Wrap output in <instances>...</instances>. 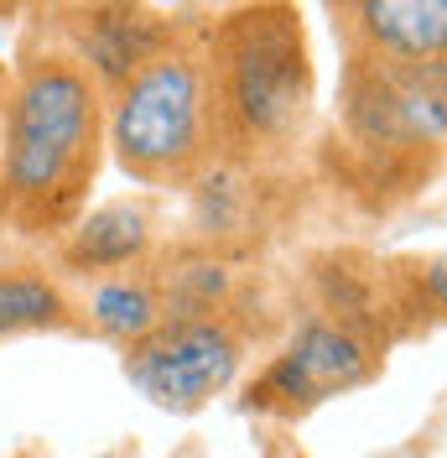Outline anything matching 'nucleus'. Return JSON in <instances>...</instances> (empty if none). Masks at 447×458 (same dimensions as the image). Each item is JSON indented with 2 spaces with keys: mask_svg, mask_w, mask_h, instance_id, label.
Instances as JSON below:
<instances>
[{
  "mask_svg": "<svg viewBox=\"0 0 447 458\" xmlns=\"http://www.w3.org/2000/svg\"><path fill=\"white\" fill-rule=\"evenodd\" d=\"M120 370L162 411H198L234 386L245 365L250 328L234 313H167L140 339L120 344Z\"/></svg>",
  "mask_w": 447,
  "mask_h": 458,
  "instance_id": "5",
  "label": "nucleus"
},
{
  "mask_svg": "<svg viewBox=\"0 0 447 458\" xmlns=\"http://www.w3.org/2000/svg\"><path fill=\"white\" fill-rule=\"evenodd\" d=\"M79 313H84V328H94L99 339L131 344L167 318V302H162V286L151 276V266H131L114 276H94Z\"/></svg>",
  "mask_w": 447,
  "mask_h": 458,
  "instance_id": "11",
  "label": "nucleus"
},
{
  "mask_svg": "<svg viewBox=\"0 0 447 458\" xmlns=\"http://www.w3.org/2000/svg\"><path fill=\"white\" fill-rule=\"evenodd\" d=\"M385 349H375L369 339H359L354 328H343L333 318L312 313L276 360L260 370V380L250 386V406L255 411H276V417H297L312 411L317 401L343 396L364 380L380 375Z\"/></svg>",
  "mask_w": 447,
  "mask_h": 458,
  "instance_id": "7",
  "label": "nucleus"
},
{
  "mask_svg": "<svg viewBox=\"0 0 447 458\" xmlns=\"http://www.w3.org/2000/svg\"><path fill=\"white\" fill-rule=\"evenodd\" d=\"M110 157L140 188H193L203 172L219 167L193 16L167 53L110 94Z\"/></svg>",
  "mask_w": 447,
  "mask_h": 458,
  "instance_id": "4",
  "label": "nucleus"
},
{
  "mask_svg": "<svg viewBox=\"0 0 447 458\" xmlns=\"http://www.w3.org/2000/svg\"><path fill=\"white\" fill-rule=\"evenodd\" d=\"M0 240H5V234H0Z\"/></svg>",
  "mask_w": 447,
  "mask_h": 458,
  "instance_id": "13",
  "label": "nucleus"
},
{
  "mask_svg": "<svg viewBox=\"0 0 447 458\" xmlns=\"http://www.w3.org/2000/svg\"><path fill=\"white\" fill-rule=\"evenodd\" d=\"M57 266L73 271V276H114V271H131V266H146L156 256V225H151V208L140 199H120L84 214L79 225L68 229L53 245Z\"/></svg>",
  "mask_w": 447,
  "mask_h": 458,
  "instance_id": "9",
  "label": "nucleus"
},
{
  "mask_svg": "<svg viewBox=\"0 0 447 458\" xmlns=\"http://www.w3.org/2000/svg\"><path fill=\"white\" fill-rule=\"evenodd\" d=\"M338 53L447 63V0H328Z\"/></svg>",
  "mask_w": 447,
  "mask_h": 458,
  "instance_id": "8",
  "label": "nucleus"
},
{
  "mask_svg": "<svg viewBox=\"0 0 447 458\" xmlns=\"http://www.w3.org/2000/svg\"><path fill=\"white\" fill-rule=\"evenodd\" d=\"M84 313L73 292L42 260H0V344L31 334H79Z\"/></svg>",
  "mask_w": 447,
  "mask_h": 458,
  "instance_id": "10",
  "label": "nucleus"
},
{
  "mask_svg": "<svg viewBox=\"0 0 447 458\" xmlns=\"http://www.w3.org/2000/svg\"><path fill=\"white\" fill-rule=\"evenodd\" d=\"M447 162V63H380L343 53L323 172L364 214L426 193Z\"/></svg>",
  "mask_w": 447,
  "mask_h": 458,
  "instance_id": "3",
  "label": "nucleus"
},
{
  "mask_svg": "<svg viewBox=\"0 0 447 458\" xmlns=\"http://www.w3.org/2000/svg\"><path fill=\"white\" fill-rule=\"evenodd\" d=\"M110 157V94L31 21L0 105V229L57 245L89 214Z\"/></svg>",
  "mask_w": 447,
  "mask_h": 458,
  "instance_id": "1",
  "label": "nucleus"
},
{
  "mask_svg": "<svg viewBox=\"0 0 447 458\" xmlns=\"http://www.w3.org/2000/svg\"><path fill=\"white\" fill-rule=\"evenodd\" d=\"M37 27L73 63H84L105 94H114L136 68L182 37L188 16H172L151 0H42Z\"/></svg>",
  "mask_w": 447,
  "mask_h": 458,
  "instance_id": "6",
  "label": "nucleus"
},
{
  "mask_svg": "<svg viewBox=\"0 0 447 458\" xmlns=\"http://www.w3.org/2000/svg\"><path fill=\"white\" fill-rule=\"evenodd\" d=\"M219 167L286 172L308 141L317 68L297 0H234L193 16Z\"/></svg>",
  "mask_w": 447,
  "mask_h": 458,
  "instance_id": "2",
  "label": "nucleus"
},
{
  "mask_svg": "<svg viewBox=\"0 0 447 458\" xmlns=\"http://www.w3.org/2000/svg\"><path fill=\"white\" fill-rule=\"evenodd\" d=\"M385 271H391V308L401 339L447 323V250L421 260H385Z\"/></svg>",
  "mask_w": 447,
  "mask_h": 458,
  "instance_id": "12",
  "label": "nucleus"
}]
</instances>
